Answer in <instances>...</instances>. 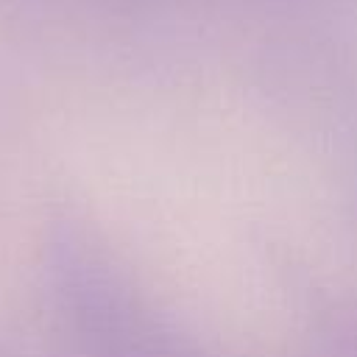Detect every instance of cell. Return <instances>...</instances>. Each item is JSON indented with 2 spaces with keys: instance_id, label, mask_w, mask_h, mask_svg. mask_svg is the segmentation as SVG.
Listing matches in <instances>:
<instances>
[]
</instances>
